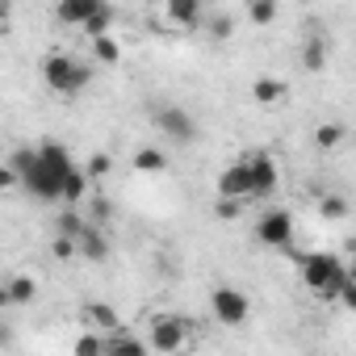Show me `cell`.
<instances>
[{
    "instance_id": "3957f363",
    "label": "cell",
    "mask_w": 356,
    "mask_h": 356,
    "mask_svg": "<svg viewBox=\"0 0 356 356\" xmlns=\"http://www.w3.org/2000/svg\"><path fill=\"white\" fill-rule=\"evenodd\" d=\"M42 84H47L55 97L76 101V97L92 84V63H88V59H76V55H67V51H51V55L42 59Z\"/></svg>"
},
{
    "instance_id": "5bb4252c",
    "label": "cell",
    "mask_w": 356,
    "mask_h": 356,
    "mask_svg": "<svg viewBox=\"0 0 356 356\" xmlns=\"http://www.w3.org/2000/svg\"><path fill=\"white\" fill-rule=\"evenodd\" d=\"M109 356H155L147 335H134V331H118L109 335Z\"/></svg>"
},
{
    "instance_id": "7c38bea8",
    "label": "cell",
    "mask_w": 356,
    "mask_h": 356,
    "mask_svg": "<svg viewBox=\"0 0 356 356\" xmlns=\"http://www.w3.org/2000/svg\"><path fill=\"white\" fill-rule=\"evenodd\" d=\"M97 9H101V0H59L55 5V17L63 22V26H88L92 17H97Z\"/></svg>"
},
{
    "instance_id": "4316f807",
    "label": "cell",
    "mask_w": 356,
    "mask_h": 356,
    "mask_svg": "<svg viewBox=\"0 0 356 356\" xmlns=\"http://www.w3.org/2000/svg\"><path fill=\"white\" fill-rule=\"evenodd\" d=\"M51 256H55V260H76V256H80V243H76V239L55 235V239H51Z\"/></svg>"
},
{
    "instance_id": "6da1fadb",
    "label": "cell",
    "mask_w": 356,
    "mask_h": 356,
    "mask_svg": "<svg viewBox=\"0 0 356 356\" xmlns=\"http://www.w3.org/2000/svg\"><path fill=\"white\" fill-rule=\"evenodd\" d=\"M80 163L72 159V151L55 138L38 143V159H34V172L26 176V193L38 197V202H63V185L72 181V172Z\"/></svg>"
},
{
    "instance_id": "4fadbf2b",
    "label": "cell",
    "mask_w": 356,
    "mask_h": 356,
    "mask_svg": "<svg viewBox=\"0 0 356 356\" xmlns=\"http://www.w3.org/2000/svg\"><path fill=\"white\" fill-rule=\"evenodd\" d=\"M34 298H38V281L26 277V273H13L5 281V289H0V302H5V306H30Z\"/></svg>"
},
{
    "instance_id": "44dd1931",
    "label": "cell",
    "mask_w": 356,
    "mask_h": 356,
    "mask_svg": "<svg viewBox=\"0 0 356 356\" xmlns=\"http://www.w3.org/2000/svg\"><path fill=\"white\" fill-rule=\"evenodd\" d=\"M168 168V155L159 151V147H143V151H134V172H143V176H159Z\"/></svg>"
},
{
    "instance_id": "9c48e42d",
    "label": "cell",
    "mask_w": 356,
    "mask_h": 356,
    "mask_svg": "<svg viewBox=\"0 0 356 356\" xmlns=\"http://www.w3.org/2000/svg\"><path fill=\"white\" fill-rule=\"evenodd\" d=\"M155 126H159V130H163V134H168L176 147H189V143L197 138V122H193V118H189L181 105H168V109H159V113H155Z\"/></svg>"
},
{
    "instance_id": "5b68a950",
    "label": "cell",
    "mask_w": 356,
    "mask_h": 356,
    "mask_svg": "<svg viewBox=\"0 0 356 356\" xmlns=\"http://www.w3.org/2000/svg\"><path fill=\"white\" fill-rule=\"evenodd\" d=\"M210 314H214L218 327H231L235 331V327H243L252 318V298L243 289H235V285H218L210 293Z\"/></svg>"
},
{
    "instance_id": "ac0fdd59",
    "label": "cell",
    "mask_w": 356,
    "mask_h": 356,
    "mask_svg": "<svg viewBox=\"0 0 356 356\" xmlns=\"http://www.w3.org/2000/svg\"><path fill=\"white\" fill-rule=\"evenodd\" d=\"M302 67H306V72H323V67H327V38H323V34H310V38L302 42Z\"/></svg>"
},
{
    "instance_id": "2e32d148",
    "label": "cell",
    "mask_w": 356,
    "mask_h": 356,
    "mask_svg": "<svg viewBox=\"0 0 356 356\" xmlns=\"http://www.w3.org/2000/svg\"><path fill=\"white\" fill-rule=\"evenodd\" d=\"M80 260H92V264L109 260V239H105L101 227H88V231L80 235Z\"/></svg>"
},
{
    "instance_id": "7402d4cb",
    "label": "cell",
    "mask_w": 356,
    "mask_h": 356,
    "mask_svg": "<svg viewBox=\"0 0 356 356\" xmlns=\"http://www.w3.org/2000/svg\"><path fill=\"white\" fill-rule=\"evenodd\" d=\"M92 59H97L101 67H118V63H122L118 38H113V34H109V38H97V42H92Z\"/></svg>"
},
{
    "instance_id": "30bf717a",
    "label": "cell",
    "mask_w": 356,
    "mask_h": 356,
    "mask_svg": "<svg viewBox=\"0 0 356 356\" xmlns=\"http://www.w3.org/2000/svg\"><path fill=\"white\" fill-rule=\"evenodd\" d=\"M80 323H84V331H97V335H118V331H126L122 318H118V310H113L109 302H84V306H80Z\"/></svg>"
},
{
    "instance_id": "4dcf8cb0",
    "label": "cell",
    "mask_w": 356,
    "mask_h": 356,
    "mask_svg": "<svg viewBox=\"0 0 356 356\" xmlns=\"http://www.w3.org/2000/svg\"><path fill=\"white\" fill-rule=\"evenodd\" d=\"M339 306H343V310H352V314H356V277H352V281H348V289H343V293H339Z\"/></svg>"
},
{
    "instance_id": "484cf974",
    "label": "cell",
    "mask_w": 356,
    "mask_h": 356,
    "mask_svg": "<svg viewBox=\"0 0 356 356\" xmlns=\"http://www.w3.org/2000/svg\"><path fill=\"white\" fill-rule=\"evenodd\" d=\"M84 172H88V181H105V176L113 172V159H109L105 151H97V155H88V163H84Z\"/></svg>"
},
{
    "instance_id": "f1b7e54d",
    "label": "cell",
    "mask_w": 356,
    "mask_h": 356,
    "mask_svg": "<svg viewBox=\"0 0 356 356\" xmlns=\"http://www.w3.org/2000/svg\"><path fill=\"white\" fill-rule=\"evenodd\" d=\"M206 30H210V38H231L235 22H231L227 13H218V17H206Z\"/></svg>"
},
{
    "instance_id": "cb8c5ba5",
    "label": "cell",
    "mask_w": 356,
    "mask_h": 356,
    "mask_svg": "<svg viewBox=\"0 0 356 356\" xmlns=\"http://www.w3.org/2000/svg\"><path fill=\"white\" fill-rule=\"evenodd\" d=\"M318 218H323V222H339V218H348V202H343L339 193H327V197L318 202Z\"/></svg>"
},
{
    "instance_id": "7a4b0ae2",
    "label": "cell",
    "mask_w": 356,
    "mask_h": 356,
    "mask_svg": "<svg viewBox=\"0 0 356 356\" xmlns=\"http://www.w3.org/2000/svg\"><path fill=\"white\" fill-rule=\"evenodd\" d=\"M298 273H302V285L323 302H339V293L352 281V273L343 268V260L335 252H306L298 260Z\"/></svg>"
},
{
    "instance_id": "83f0119b",
    "label": "cell",
    "mask_w": 356,
    "mask_h": 356,
    "mask_svg": "<svg viewBox=\"0 0 356 356\" xmlns=\"http://www.w3.org/2000/svg\"><path fill=\"white\" fill-rule=\"evenodd\" d=\"M109 214H113V206H109L105 197H92V202H88V222H92V227H105Z\"/></svg>"
},
{
    "instance_id": "ba28073f",
    "label": "cell",
    "mask_w": 356,
    "mask_h": 356,
    "mask_svg": "<svg viewBox=\"0 0 356 356\" xmlns=\"http://www.w3.org/2000/svg\"><path fill=\"white\" fill-rule=\"evenodd\" d=\"M218 197L222 202H252V168L243 155L218 172Z\"/></svg>"
},
{
    "instance_id": "277c9868",
    "label": "cell",
    "mask_w": 356,
    "mask_h": 356,
    "mask_svg": "<svg viewBox=\"0 0 356 356\" xmlns=\"http://www.w3.org/2000/svg\"><path fill=\"white\" fill-rule=\"evenodd\" d=\"M193 339H197V331L181 314H155L151 327H147V343H151L155 356H181V352L193 348Z\"/></svg>"
},
{
    "instance_id": "9a60e30c",
    "label": "cell",
    "mask_w": 356,
    "mask_h": 356,
    "mask_svg": "<svg viewBox=\"0 0 356 356\" xmlns=\"http://www.w3.org/2000/svg\"><path fill=\"white\" fill-rule=\"evenodd\" d=\"M285 97H289V88H285L281 80H273V76H260V80L252 84V101H256V105H264V109L281 105Z\"/></svg>"
},
{
    "instance_id": "d6986e66",
    "label": "cell",
    "mask_w": 356,
    "mask_h": 356,
    "mask_svg": "<svg viewBox=\"0 0 356 356\" xmlns=\"http://www.w3.org/2000/svg\"><path fill=\"white\" fill-rule=\"evenodd\" d=\"M343 138H348V130H343L339 122H318V126H314V147H318V151H339Z\"/></svg>"
},
{
    "instance_id": "e0dca14e",
    "label": "cell",
    "mask_w": 356,
    "mask_h": 356,
    "mask_svg": "<svg viewBox=\"0 0 356 356\" xmlns=\"http://www.w3.org/2000/svg\"><path fill=\"white\" fill-rule=\"evenodd\" d=\"M88 227H92V222H88L80 210H67V206H63V210H59V218H55V235H63V239H76V243H80V235H84Z\"/></svg>"
},
{
    "instance_id": "8fae6325",
    "label": "cell",
    "mask_w": 356,
    "mask_h": 356,
    "mask_svg": "<svg viewBox=\"0 0 356 356\" xmlns=\"http://www.w3.org/2000/svg\"><path fill=\"white\" fill-rule=\"evenodd\" d=\"M163 22H168L172 30L189 34V30L206 26V9L197 5V0H168V9H163Z\"/></svg>"
},
{
    "instance_id": "f546056e",
    "label": "cell",
    "mask_w": 356,
    "mask_h": 356,
    "mask_svg": "<svg viewBox=\"0 0 356 356\" xmlns=\"http://www.w3.org/2000/svg\"><path fill=\"white\" fill-rule=\"evenodd\" d=\"M214 214H218L222 222H235V218L243 214V202H222V197H218V206H214Z\"/></svg>"
},
{
    "instance_id": "d4e9b609",
    "label": "cell",
    "mask_w": 356,
    "mask_h": 356,
    "mask_svg": "<svg viewBox=\"0 0 356 356\" xmlns=\"http://www.w3.org/2000/svg\"><path fill=\"white\" fill-rule=\"evenodd\" d=\"M277 5H273V0H252V5H248V17H252V26H273L277 22Z\"/></svg>"
},
{
    "instance_id": "8992f818",
    "label": "cell",
    "mask_w": 356,
    "mask_h": 356,
    "mask_svg": "<svg viewBox=\"0 0 356 356\" xmlns=\"http://www.w3.org/2000/svg\"><path fill=\"white\" fill-rule=\"evenodd\" d=\"M243 159L252 168V202L277 197V189H281V168H277V159L268 151H248Z\"/></svg>"
},
{
    "instance_id": "603a6c76",
    "label": "cell",
    "mask_w": 356,
    "mask_h": 356,
    "mask_svg": "<svg viewBox=\"0 0 356 356\" xmlns=\"http://www.w3.org/2000/svg\"><path fill=\"white\" fill-rule=\"evenodd\" d=\"M113 17H118V13H113V5H101V9H97V17L84 26V34H88L92 42H97V38H109V30H113Z\"/></svg>"
},
{
    "instance_id": "ffe728a7",
    "label": "cell",
    "mask_w": 356,
    "mask_h": 356,
    "mask_svg": "<svg viewBox=\"0 0 356 356\" xmlns=\"http://www.w3.org/2000/svg\"><path fill=\"white\" fill-rule=\"evenodd\" d=\"M72 356H109V335L80 331V335H76V343H72Z\"/></svg>"
},
{
    "instance_id": "52a82bcc",
    "label": "cell",
    "mask_w": 356,
    "mask_h": 356,
    "mask_svg": "<svg viewBox=\"0 0 356 356\" xmlns=\"http://www.w3.org/2000/svg\"><path fill=\"white\" fill-rule=\"evenodd\" d=\"M289 239H293V214L281 210V206H268L260 214V222H256V243H264V248H289Z\"/></svg>"
}]
</instances>
